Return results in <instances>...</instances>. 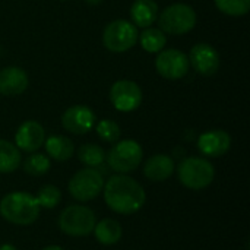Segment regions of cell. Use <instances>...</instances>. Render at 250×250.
Returning <instances> with one entry per match:
<instances>
[{"label": "cell", "instance_id": "cell-1", "mask_svg": "<svg viewBox=\"0 0 250 250\" xmlns=\"http://www.w3.org/2000/svg\"><path fill=\"white\" fill-rule=\"evenodd\" d=\"M103 190L107 207L122 215H132L138 212L146 201L142 185L127 174L111 176L104 182Z\"/></svg>", "mask_w": 250, "mask_h": 250}, {"label": "cell", "instance_id": "cell-2", "mask_svg": "<svg viewBox=\"0 0 250 250\" xmlns=\"http://www.w3.org/2000/svg\"><path fill=\"white\" fill-rule=\"evenodd\" d=\"M40 205L28 192H10L0 201V215L16 226H29L40 217Z\"/></svg>", "mask_w": 250, "mask_h": 250}, {"label": "cell", "instance_id": "cell-3", "mask_svg": "<svg viewBox=\"0 0 250 250\" xmlns=\"http://www.w3.org/2000/svg\"><path fill=\"white\" fill-rule=\"evenodd\" d=\"M177 177L185 188L192 190H202L214 182L215 168L207 158L188 157L179 163Z\"/></svg>", "mask_w": 250, "mask_h": 250}, {"label": "cell", "instance_id": "cell-4", "mask_svg": "<svg viewBox=\"0 0 250 250\" xmlns=\"http://www.w3.org/2000/svg\"><path fill=\"white\" fill-rule=\"evenodd\" d=\"M59 229L72 237H85L94 231L95 214L85 205H69L59 215Z\"/></svg>", "mask_w": 250, "mask_h": 250}, {"label": "cell", "instance_id": "cell-5", "mask_svg": "<svg viewBox=\"0 0 250 250\" xmlns=\"http://www.w3.org/2000/svg\"><path fill=\"white\" fill-rule=\"evenodd\" d=\"M158 23L164 34L183 35L195 28L196 12L186 3H174L158 13Z\"/></svg>", "mask_w": 250, "mask_h": 250}, {"label": "cell", "instance_id": "cell-6", "mask_svg": "<svg viewBox=\"0 0 250 250\" xmlns=\"http://www.w3.org/2000/svg\"><path fill=\"white\" fill-rule=\"evenodd\" d=\"M142 158V146L133 139L117 141L105 157L110 168L119 174H127L135 171L141 166Z\"/></svg>", "mask_w": 250, "mask_h": 250}, {"label": "cell", "instance_id": "cell-7", "mask_svg": "<svg viewBox=\"0 0 250 250\" xmlns=\"http://www.w3.org/2000/svg\"><path fill=\"white\" fill-rule=\"evenodd\" d=\"M104 188V177L97 168H82L76 171L69 180L67 189L70 196L78 202H88L95 199Z\"/></svg>", "mask_w": 250, "mask_h": 250}, {"label": "cell", "instance_id": "cell-8", "mask_svg": "<svg viewBox=\"0 0 250 250\" xmlns=\"http://www.w3.org/2000/svg\"><path fill=\"white\" fill-rule=\"evenodd\" d=\"M138 28L125 19L110 22L103 32V44L113 53H123L130 50L138 41Z\"/></svg>", "mask_w": 250, "mask_h": 250}, {"label": "cell", "instance_id": "cell-9", "mask_svg": "<svg viewBox=\"0 0 250 250\" xmlns=\"http://www.w3.org/2000/svg\"><path fill=\"white\" fill-rule=\"evenodd\" d=\"M155 69L166 79L170 81L182 79L183 76L188 75L190 69L189 57L183 51L176 48L161 50L155 59Z\"/></svg>", "mask_w": 250, "mask_h": 250}, {"label": "cell", "instance_id": "cell-10", "mask_svg": "<svg viewBox=\"0 0 250 250\" xmlns=\"http://www.w3.org/2000/svg\"><path fill=\"white\" fill-rule=\"evenodd\" d=\"M110 101L119 111H133L142 103V89L133 81L120 79L114 82L110 89Z\"/></svg>", "mask_w": 250, "mask_h": 250}, {"label": "cell", "instance_id": "cell-11", "mask_svg": "<svg viewBox=\"0 0 250 250\" xmlns=\"http://www.w3.org/2000/svg\"><path fill=\"white\" fill-rule=\"evenodd\" d=\"M189 63L199 75L211 76L220 69V54L211 44L199 42L192 47L189 53Z\"/></svg>", "mask_w": 250, "mask_h": 250}, {"label": "cell", "instance_id": "cell-12", "mask_svg": "<svg viewBox=\"0 0 250 250\" xmlns=\"http://www.w3.org/2000/svg\"><path fill=\"white\" fill-rule=\"evenodd\" d=\"M62 125L73 135H85L95 126V114L86 105H72L63 113Z\"/></svg>", "mask_w": 250, "mask_h": 250}, {"label": "cell", "instance_id": "cell-13", "mask_svg": "<svg viewBox=\"0 0 250 250\" xmlns=\"http://www.w3.org/2000/svg\"><path fill=\"white\" fill-rule=\"evenodd\" d=\"M44 141H45L44 127L35 120L23 122L15 133V145L18 146L19 151L35 152L44 145Z\"/></svg>", "mask_w": 250, "mask_h": 250}, {"label": "cell", "instance_id": "cell-14", "mask_svg": "<svg viewBox=\"0 0 250 250\" xmlns=\"http://www.w3.org/2000/svg\"><path fill=\"white\" fill-rule=\"evenodd\" d=\"M231 146V138L226 130L212 129L202 133L198 139V148L205 157H221L229 152Z\"/></svg>", "mask_w": 250, "mask_h": 250}, {"label": "cell", "instance_id": "cell-15", "mask_svg": "<svg viewBox=\"0 0 250 250\" xmlns=\"http://www.w3.org/2000/svg\"><path fill=\"white\" fill-rule=\"evenodd\" d=\"M28 75L23 69L9 66L0 69V94L6 97L21 95L28 88Z\"/></svg>", "mask_w": 250, "mask_h": 250}, {"label": "cell", "instance_id": "cell-16", "mask_svg": "<svg viewBox=\"0 0 250 250\" xmlns=\"http://www.w3.org/2000/svg\"><path fill=\"white\" fill-rule=\"evenodd\" d=\"M176 164L171 157L157 154L149 157L144 164V176L151 182H164L173 176Z\"/></svg>", "mask_w": 250, "mask_h": 250}, {"label": "cell", "instance_id": "cell-17", "mask_svg": "<svg viewBox=\"0 0 250 250\" xmlns=\"http://www.w3.org/2000/svg\"><path fill=\"white\" fill-rule=\"evenodd\" d=\"M132 23L139 28H149L158 18V4L154 0H135L130 7Z\"/></svg>", "mask_w": 250, "mask_h": 250}, {"label": "cell", "instance_id": "cell-18", "mask_svg": "<svg viewBox=\"0 0 250 250\" xmlns=\"http://www.w3.org/2000/svg\"><path fill=\"white\" fill-rule=\"evenodd\" d=\"M95 239L98 243L104 246H113L120 242L123 236V229L119 221L113 218H104L98 223H95L94 231Z\"/></svg>", "mask_w": 250, "mask_h": 250}, {"label": "cell", "instance_id": "cell-19", "mask_svg": "<svg viewBox=\"0 0 250 250\" xmlns=\"http://www.w3.org/2000/svg\"><path fill=\"white\" fill-rule=\"evenodd\" d=\"M47 155L54 161H67L72 158L75 152L73 142L62 135H53L44 141Z\"/></svg>", "mask_w": 250, "mask_h": 250}, {"label": "cell", "instance_id": "cell-20", "mask_svg": "<svg viewBox=\"0 0 250 250\" xmlns=\"http://www.w3.org/2000/svg\"><path fill=\"white\" fill-rule=\"evenodd\" d=\"M21 151L9 141L0 139V173H13L21 164Z\"/></svg>", "mask_w": 250, "mask_h": 250}, {"label": "cell", "instance_id": "cell-21", "mask_svg": "<svg viewBox=\"0 0 250 250\" xmlns=\"http://www.w3.org/2000/svg\"><path fill=\"white\" fill-rule=\"evenodd\" d=\"M142 48L148 53H160L167 44V35L160 28H144L142 34L138 35Z\"/></svg>", "mask_w": 250, "mask_h": 250}, {"label": "cell", "instance_id": "cell-22", "mask_svg": "<svg viewBox=\"0 0 250 250\" xmlns=\"http://www.w3.org/2000/svg\"><path fill=\"white\" fill-rule=\"evenodd\" d=\"M78 158L86 167L95 168L105 161V152L95 144H83L78 149Z\"/></svg>", "mask_w": 250, "mask_h": 250}, {"label": "cell", "instance_id": "cell-23", "mask_svg": "<svg viewBox=\"0 0 250 250\" xmlns=\"http://www.w3.org/2000/svg\"><path fill=\"white\" fill-rule=\"evenodd\" d=\"M50 158L44 154L31 152V155L23 161V171L32 177H40L48 173L50 170Z\"/></svg>", "mask_w": 250, "mask_h": 250}, {"label": "cell", "instance_id": "cell-24", "mask_svg": "<svg viewBox=\"0 0 250 250\" xmlns=\"http://www.w3.org/2000/svg\"><path fill=\"white\" fill-rule=\"evenodd\" d=\"M35 199L40 205V208L44 209H53L56 208L62 201V192L54 185H44L38 189Z\"/></svg>", "mask_w": 250, "mask_h": 250}, {"label": "cell", "instance_id": "cell-25", "mask_svg": "<svg viewBox=\"0 0 250 250\" xmlns=\"http://www.w3.org/2000/svg\"><path fill=\"white\" fill-rule=\"evenodd\" d=\"M95 130H97V135L100 136V139L104 142H108V144H116L122 135L120 126L114 120H108V119L100 120L95 126Z\"/></svg>", "mask_w": 250, "mask_h": 250}, {"label": "cell", "instance_id": "cell-26", "mask_svg": "<svg viewBox=\"0 0 250 250\" xmlns=\"http://www.w3.org/2000/svg\"><path fill=\"white\" fill-rule=\"evenodd\" d=\"M220 12L229 16H243L249 12L250 0H215Z\"/></svg>", "mask_w": 250, "mask_h": 250}, {"label": "cell", "instance_id": "cell-27", "mask_svg": "<svg viewBox=\"0 0 250 250\" xmlns=\"http://www.w3.org/2000/svg\"><path fill=\"white\" fill-rule=\"evenodd\" d=\"M41 250H64L62 246H57V245H51V246H47V248H44V249Z\"/></svg>", "mask_w": 250, "mask_h": 250}, {"label": "cell", "instance_id": "cell-28", "mask_svg": "<svg viewBox=\"0 0 250 250\" xmlns=\"http://www.w3.org/2000/svg\"><path fill=\"white\" fill-rule=\"evenodd\" d=\"M88 4H91V6H98V4H101L103 3V0H85Z\"/></svg>", "mask_w": 250, "mask_h": 250}, {"label": "cell", "instance_id": "cell-29", "mask_svg": "<svg viewBox=\"0 0 250 250\" xmlns=\"http://www.w3.org/2000/svg\"><path fill=\"white\" fill-rule=\"evenodd\" d=\"M0 250H18L13 245H1Z\"/></svg>", "mask_w": 250, "mask_h": 250}, {"label": "cell", "instance_id": "cell-30", "mask_svg": "<svg viewBox=\"0 0 250 250\" xmlns=\"http://www.w3.org/2000/svg\"><path fill=\"white\" fill-rule=\"evenodd\" d=\"M60 1H66V0H60Z\"/></svg>", "mask_w": 250, "mask_h": 250}]
</instances>
